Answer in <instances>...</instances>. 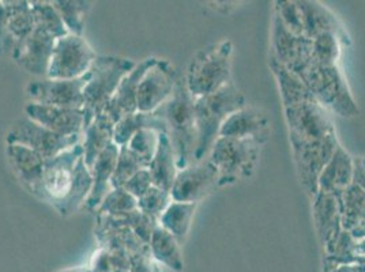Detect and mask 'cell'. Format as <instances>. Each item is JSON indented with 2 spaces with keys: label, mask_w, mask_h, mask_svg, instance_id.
I'll return each mask as SVG.
<instances>
[{
  "label": "cell",
  "mask_w": 365,
  "mask_h": 272,
  "mask_svg": "<svg viewBox=\"0 0 365 272\" xmlns=\"http://www.w3.org/2000/svg\"><path fill=\"white\" fill-rule=\"evenodd\" d=\"M14 41L9 33L7 28V13L4 3L0 1V56L9 52H13Z\"/></svg>",
  "instance_id": "7bdbcfd3"
},
{
  "label": "cell",
  "mask_w": 365,
  "mask_h": 272,
  "mask_svg": "<svg viewBox=\"0 0 365 272\" xmlns=\"http://www.w3.org/2000/svg\"><path fill=\"white\" fill-rule=\"evenodd\" d=\"M194 103L195 100L187 89L185 79L179 78L170 98L158 108L167 122V134L173 146L179 170L194 164L198 143Z\"/></svg>",
  "instance_id": "7a4b0ae2"
},
{
  "label": "cell",
  "mask_w": 365,
  "mask_h": 272,
  "mask_svg": "<svg viewBox=\"0 0 365 272\" xmlns=\"http://www.w3.org/2000/svg\"><path fill=\"white\" fill-rule=\"evenodd\" d=\"M88 80L89 73L76 79L44 78L33 80L26 86V97L31 104L83 109V89Z\"/></svg>",
  "instance_id": "8fae6325"
},
{
  "label": "cell",
  "mask_w": 365,
  "mask_h": 272,
  "mask_svg": "<svg viewBox=\"0 0 365 272\" xmlns=\"http://www.w3.org/2000/svg\"><path fill=\"white\" fill-rule=\"evenodd\" d=\"M158 134L160 132H155L153 130H140L127 143L128 149L137 155L146 167L150 165L153 157L157 150Z\"/></svg>",
  "instance_id": "74e56055"
},
{
  "label": "cell",
  "mask_w": 365,
  "mask_h": 272,
  "mask_svg": "<svg viewBox=\"0 0 365 272\" xmlns=\"http://www.w3.org/2000/svg\"><path fill=\"white\" fill-rule=\"evenodd\" d=\"M56 272H91L89 267H74V268H67V270H61Z\"/></svg>",
  "instance_id": "f6af8a7d"
},
{
  "label": "cell",
  "mask_w": 365,
  "mask_h": 272,
  "mask_svg": "<svg viewBox=\"0 0 365 272\" xmlns=\"http://www.w3.org/2000/svg\"><path fill=\"white\" fill-rule=\"evenodd\" d=\"M55 43L53 37L34 29L25 41L13 49L11 56L19 67L31 75L46 78Z\"/></svg>",
  "instance_id": "e0dca14e"
},
{
  "label": "cell",
  "mask_w": 365,
  "mask_h": 272,
  "mask_svg": "<svg viewBox=\"0 0 365 272\" xmlns=\"http://www.w3.org/2000/svg\"><path fill=\"white\" fill-rule=\"evenodd\" d=\"M215 187H218V172L207 158L178 172L170 197L173 202L198 204Z\"/></svg>",
  "instance_id": "4fadbf2b"
},
{
  "label": "cell",
  "mask_w": 365,
  "mask_h": 272,
  "mask_svg": "<svg viewBox=\"0 0 365 272\" xmlns=\"http://www.w3.org/2000/svg\"><path fill=\"white\" fill-rule=\"evenodd\" d=\"M245 105L243 93L235 86L233 82L221 90L195 100L194 108L198 143L194 155V164L209 157L215 140L220 137L222 124L232 113Z\"/></svg>",
  "instance_id": "3957f363"
},
{
  "label": "cell",
  "mask_w": 365,
  "mask_h": 272,
  "mask_svg": "<svg viewBox=\"0 0 365 272\" xmlns=\"http://www.w3.org/2000/svg\"><path fill=\"white\" fill-rule=\"evenodd\" d=\"M31 14L34 21V29L44 31L48 36L59 40L68 34L67 28L64 26L59 13L53 7L52 1H31Z\"/></svg>",
  "instance_id": "1f68e13d"
},
{
  "label": "cell",
  "mask_w": 365,
  "mask_h": 272,
  "mask_svg": "<svg viewBox=\"0 0 365 272\" xmlns=\"http://www.w3.org/2000/svg\"><path fill=\"white\" fill-rule=\"evenodd\" d=\"M142 169L148 167H145L137 155L128 149V146H119V157L110 180V188H123V185Z\"/></svg>",
  "instance_id": "e575fe53"
},
{
  "label": "cell",
  "mask_w": 365,
  "mask_h": 272,
  "mask_svg": "<svg viewBox=\"0 0 365 272\" xmlns=\"http://www.w3.org/2000/svg\"><path fill=\"white\" fill-rule=\"evenodd\" d=\"M113 132H115V122L108 117L107 115L101 113L91 125L83 131V140H82V149H83V159L86 167L91 170L100 154L110 146L113 142Z\"/></svg>",
  "instance_id": "d4e9b609"
},
{
  "label": "cell",
  "mask_w": 365,
  "mask_h": 272,
  "mask_svg": "<svg viewBox=\"0 0 365 272\" xmlns=\"http://www.w3.org/2000/svg\"><path fill=\"white\" fill-rule=\"evenodd\" d=\"M220 136L252 139L263 146L270 136V120L264 112L245 105L229 116L221 127Z\"/></svg>",
  "instance_id": "ac0fdd59"
},
{
  "label": "cell",
  "mask_w": 365,
  "mask_h": 272,
  "mask_svg": "<svg viewBox=\"0 0 365 272\" xmlns=\"http://www.w3.org/2000/svg\"><path fill=\"white\" fill-rule=\"evenodd\" d=\"M97 55L89 43L76 34H66L56 40L48 68L49 79H76L89 73Z\"/></svg>",
  "instance_id": "ba28073f"
},
{
  "label": "cell",
  "mask_w": 365,
  "mask_h": 272,
  "mask_svg": "<svg viewBox=\"0 0 365 272\" xmlns=\"http://www.w3.org/2000/svg\"><path fill=\"white\" fill-rule=\"evenodd\" d=\"M270 53L296 73L312 61V40L293 34L278 16H274L273 51Z\"/></svg>",
  "instance_id": "9a60e30c"
},
{
  "label": "cell",
  "mask_w": 365,
  "mask_h": 272,
  "mask_svg": "<svg viewBox=\"0 0 365 272\" xmlns=\"http://www.w3.org/2000/svg\"><path fill=\"white\" fill-rule=\"evenodd\" d=\"M339 55V36L335 33L326 31L312 40V59L322 66H336Z\"/></svg>",
  "instance_id": "8d00e7d4"
},
{
  "label": "cell",
  "mask_w": 365,
  "mask_h": 272,
  "mask_svg": "<svg viewBox=\"0 0 365 272\" xmlns=\"http://www.w3.org/2000/svg\"><path fill=\"white\" fill-rule=\"evenodd\" d=\"M232 43L224 40L203 49L192 59L184 79L194 100L213 94L232 83Z\"/></svg>",
  "instance_id": "5b68a950"
},
{
  "label": "cell",
  "mask_w": 365,
  "mask_h": 272,
  "mask_svg": "<svg viewBox=\"0 0 365 272\" xmlns=\"http://www.w3.org/2000/svg\"><path fill=\"white\" fill-rule=\"evenodd\" d=\"M178 71L170 61L157 59L142 78L138 89V112H154L170 98L178 83Z\"/></svg>",
  "instance_id": "7c38bea8"
},
{
  "label": "cell",
  "mask_w": 365,
  "mask_h": 272,
  "mask_svg": "<svg viewBox=\"0 0 365 272\" xmlns=\"http://www.w3.org/2000/svg\"><path fill=\"white\" fill-rule=\"evenodd\" d=\"M7 145H21L38 152L44 159H52L81 143V136H61L31 119H21L6 136Z\"/></svg>",
  "instance_id": "30bf717a"
},
{
  "label": "cell",
  "mask_w": 365,
  "mask_h": 272,
  "mask_svg": "<svg viewBox=\"0 0 365 272\" xmlns=\"http://www.w3.org/2000/svg\"><path fill=\"white\" fill-rule=\"evenodd\" d=\"M6 154L16 179L31 194L43 177L46 159L38 152L21 145H7Z\"/></svg>",
  "instance_id": "44dd1931"
},
{
  "label": "cell",
  "mask_w": 365,
  "mask_h": 272,
  "mask_svg": "<svg viewBox=\"0 0 365 272\" xmlns=\"http://www.w3.org/2000/svg\"><path fill=\"white\" fill-rule=\"evenodd\" d=\"M135 63L120 56H97L89 70V80L83 89V131L98 115L104 113L120 82L134 68Z\"/></svg>",
  "instance_id": "277c9868"
},
{
  "label": "cell",
  "mask_w": 365,
  "mask_h": 272,
  "mask_svg": "<svg viewBox=\"0 0 365 272\" xmlns=\"http://www.w3.org/2000/svg\"><path fill=\"white\" fill-rule=\"evenodd\" d=\"M354 176V164L349 154L341 146L335 150L327 165L322 170L318 180V192L334 194L349 188Z\"/></svg>",
  "instance_id": "7402d4cb"
},
{
  "label": "cell",
  "mask_w": 365,
  "mask_h": 272,
  "mask_svg": "<svg viewBox=\"0 0 365 272\" xmlns=\"http://www.w3.org/2000/svg\"><path fill=\"white\" fill-rule=\"evenodd\" d=\"M290 139L322 140L335 135L334 127L317 101L285 108Z\"/></svg>",
  "instance_id": "5bb4252c"
},
{
  "label": "cell",
  "mask_w": 365,
  "mask_h": 272,
  "mask_svg": "<svg viewBox=\"0 0 365 272\" xmlns=\"http://www.w3.org/2000/svg\"><path fill=\"white\" fill-rule=\"evenodd\" d=\"M170 203H172L170 192L153 185L143 197L138 199V210L152 218L160 219V216L167 210Z\"/></svg>",
  "instance_id": "f35d334b"
},
{
  "label": "cell",
  "mask_w": 365,
  "mask_h": 272,
  "mask_svg": "<svg viewBox=\"0 0 365 272\" xmlns=\"http://www.w3.org/2000/svg\"><path fill=\"white\" fill-rule=\"evenodd\" d=\"M140 130H153L155 132L167 134V122L160 109L154 112H134L131 115L124 116L122 120L118 121L115 125L113 142L118 146H124L130 142V139Z\"/></svg>",
  "instance_id": "484cf974"
},
{
  "label": "cell",
  "mask_w": 365,
  "mask_h": 272,
  "mask_svg": "<svg viewBox=\"0 0 365 272\" xmlns=\"http://www.w3.org/2000/svg\"><path fill=\"white\" fill-rule=\"evenodd\" d=\"M89 268L91 272H130L131 257L124 249L100 248L93 253Z\"/></svg>",
  "instance_id": "836d02e7"
},
{
  "label": "cell",
  "mask_w": 365,
  "mask_h": 272,
  "mask_svg": "<svg viewBox=\"0 0 365 272\" xmlns=\"http://www.w3.org/2000/svg\"><path fill=\"white\" fill-rule=\"evenodd\" d=\"M157 59L158 58L152 56L139 61L135 68L120 82L115 95L112 97L110 103L104 110V115H107L108 117L115 122V125L118 121L122 120L124 116L137 112L139 83L143 75L146 74V71L152 67Z\"/></svg>",
  "instance_id": "d6986e66"
},
{
  "label": "cell",
  "mask_w": 365,
  "mask_h": 272,
  "mask_svg": "<svg viewBox=\"0 0 365 272\" xmlns=\"http://www.w3.org/2000/svg\"><path fill=\"white\" fill-rule=\"evenodd\" d=\"M53 7L59 13L64 26L68 33L82 36L85 29V18L91 10V1L82 0H55L52 1Z\"/></svg>",
  "instance_id": "d6a6232c"
},
{
  "label": "cell",
  "mask_w": 365,
  "mask_h": 272,
  "mask_svg": "<svg viewBox=\"0 0 365 272\" xmlns=\"http://www.w3.org/2000/svg\"><path fill=\"white\" fill-rule=\"evenodd\" d=\"M130 272H161L158 263L154 261L150 252L131 257V271Z\"/></svg>",
  "instance_id": "ee69618b"
},
{
  "label": "cell",
  "mask_w": 365,
  "mask_h": 272,
  "mask_svg": "<svg viewBox=\"0 0 365 272\" xmlns=\"http://www.w3.org/2000/svg\"><path fill=\"white\" fill-rule=\"evenodd\" d=\"M25 113L28 119L36 121L58 135L82 136L83 134V109H67L29 103L25 106Z\"/></svg>",
  "instance_id": "2e32d148"
},
{
  "label": "cell",
  "mask_w": 365,
  "mask_h": 272,
  "mask_svg": "<svg viewBox=\"0 0 365 272\" xmlns=\"http://www.w3.org/2000/svg\"><path fill=\"white\" fill-rule=\"evenodd\" d=\"M290 143L302 185L309 195L317 197L320 173L339 146L336 136H329L322 140L290 139Z\"/></svg>",
  "instance_id": "9c48e42d"
},
{
  "label": "cell",
  "mask_w": 365,
  "mask_h": 272,
  "mask_svg": "<svg viewBox=\"0 0 365 272\" xmlns=\"http://www.w3.org/2000/svg\"><path fill=\"white\" fill-rule=\"evenodd\" d=\"M3 3L7 13V28L16 48L18 44L25 41L34 31L31 1L10 0Z\"/></svg>",
  "instance_id": "4dcf8cb0"
},
{
  "label": "cell",
  "mask_w": 365,
  "mask_h": 272,
  "mask_svg": "<svg viewBox=\"0 0 365 272\" xmlns=\"http://www.w3.org/2000/svg\"><path fill=\"white\" fill-rule=\"evenodd\" d=\"M296 74L303 79L319 105L331 109L341 117L359 115V108L338 66H322L312 59Z\"/></svg>",
  "instance_id": "8992f818"
},
{
  "label": "cell",
  "mask_w": 365,
  "mask_h": 272,
  "mask_svg": "<svg viewBox=\"0 0 365 272\" xmlns=\"http://www.w3.org/2000/svg\"><path fill=\"white\" fill-rule=\"evenodd\" d=\"M127 222L130 229L135 233L138 239L142 242H145L146 245H149L150 239H152L153 231L155 226L158 225V219L152 218L146 214H143L139 210L130 212L128 215H125Z\"/></svg>",
  "instance_id": "60d3db41"
},
{
  "label": "cell",
  "mask_w": 365,
  "mask_h": 272,
  "mask_svg": "<svg viewBox=\"0 0 365 272\" xmlns=\"http://www.w3.org/2000/svg\"><path fill=\"white\" fill-rule=\"evenodd\" d=\"M297 6L302 13L304 36L307 38L314 40L326 31L335 33L336 36L342 34V29L339 28L336 18L330 13V10H327L318 1H297Z\"/></svg>",
  "instance_id": "4316f807"
},
{
  "label": "cell",
  "mask_w": 365,
  "mask_h": 272,
  "mask_svg": "<svg viewBox=\"0 0 365 272\" xmlns=\"http://www.w3.org/2000/svg\"><path fill=\"white\" fill-rule=\"evenodd\" d=\"M269 67L272 68L274 76L277 79L285 108L315 101L314 95L305 86L303 79L287 66L277 61L272 53L269 56Z\"/></svg>",
  "instance_id": "cb8c5ba5"
},
{
  "label": "cell",
  "mask_w": 365,
  "mask_h": 272,
  "mask_svg": "<svg viewBox=\"0 0 365 272\" xmlns=\"http://www.w3.org/2000/svg\"><path fill=\"white\" fill-rule=\"evenodd\" d=\"M195 210L197 203H182L172 200L167 210L160 216L158 225L164 227L182 245L190 233Z\"/></svg>",
  "instance_id": "f1b7e54d"
},
{
  "label": "cell",
  "mask_w": 365,
  "mask_h": 272,
  "mask_svg": "<svg viewBox=\"0 0 365 272\" xmlns=\"http://www.w3.org/2000/svg\"><path fill=\"white\" fill-rule=\"evenodd\" d=\"M338 197L334 194L318 192L315 197V218L319 229L322 241L327 245L338 237Z\"/></svg>",
  "instance_id": "f546056e"
},
{
  "label": "cell",
  "mask_w": 365,
  "mask_h": 272,
  "mask_svg": "<svg viewBox=\"0 0 365 272\" xmlns=\"http://www.w3.org/2000/svg\"><path fill=\"white\" fill-rule=\"evenodd\" d=\"M138 210V200L123 188L110 189L101 206L97 209V214H106L110 216H125L130 212Z\"/></svg>",
  "instance_id": "d590c367"
},
{
  "label": "cell",
  "mask_w": 365,
  "mask_h": 272,
  "mask_svg": "<svg viewBox=\"0 0 365 272\" xmlns=\"http://www.w3.org/2000/svg\"><path fill=\"white\" fill-rule=\"evenodd\" d=\"M152 187V176L149 169H142L123 185V189L138 200L139 197H143Z\"/></svg>",
  "instance_id": "b9f144b4"
},
{
  "label": "cell",
  "mask_w": 365,
  "mask_h": 272,
  "mask_svg": "<svg viewBox=\"0 0 365 272\" xmlns=\"http://www.w3.org/2000/svg\"><path fill=\"white\" fill-rule=\"evenodd\" d=\"M363 165H364V167H365V159H364V162H363Z\"/></svg>",
  "instance_id": "bcb514c9"
},
{
  "label": "cell",
  "mask_w": 365,
  "mask_h": 272,
  "mask_svg": "<svg viewBox=\"0 0 365 272\" xmlns=\"http://www.w3.org/2000/svg\"><path fill=\"white\" fill-rule=\"evenodd\" d=\"M93 185L91 170L83 159L82 145L46 159L43 177L31 195L51 204L61 216L82 209Z\"/></svg>",
  "instance_id": "6da1fadb"
},
{
  "label": "cell",
  "mask_w": 365,
  "mask_h": 272,
  "mask_svg": "<svg viewBox=\"0 0 365 272\" xmlns=\"http://www.w3.org/2000/svg\"><path fill=\"white\" fill-rule=\"evenodd\" d=\"M148 169L152 176L153 185L170 192L179 169L173 146L165 132L158 134V146Z\"/></svg>",
  "instance_id": "603a6c76"
},
{
  "label": "cell",
  "mask_w": 365,
  "mask_h": 272,
  "mask_svg": "<svg viewBox=\"0 0 365 272\" xmlns=\"http://www.w3.org/2000/svg\"><path fill=\"white\" fill-rule=\"evenodd\" d=\"M262 145L252 139L220 136L209 152V161L218 172V187L252 176Z\"/></svg>",
  "instance_id": "52a82bcc"
},
{
  "label": "cell",
  "mask_w": 365,
  "mask_h": 272,
  "mask_svg": "<svg viewBox=\"0 0 365 272\" xmlns=\"http://www.w3.org/2000/svg\"><path fill=\"white\" fill-rule=\"evenodd\" d=\"M275 16L281 19L288 31L297 36H304V28L302 21V13L299 10L297 1H277ZM305 37V36H304Z\"/></svg>",
  "instance_id": "ab89813d"
},
{
  "label": "cell",
  "mask_w": 365,
  "mask_h": 272,
  "mask_svg": "<svg viewBox=\"0 0 365 272\" xmlns=\"http://www.w3.org/2000/svg\"><path fill=\"white\" fill-rule=\"evenodd\" d=\"M149 249L155 263L163 264L172 271L182 272L184 270L180 244L164 227L155 226L149 242Z\"/></svg>",
  "instance_id": "83f0119b"
},
{
  "label": "cell",
  "mask_w": 365,
  "mask_h": 272,
  "mask_svg": "<svg viewBox=\"0 0 365 272\" xmlns=\"http://www.w3.org/2000/svg\"><path fill=\"white\" fill-rule=\"evenodd\" d=\"M119 157V146L112 143L104 152L100 154L94 165L91 167V173L93 179L91 194L85 200L82 210L93 212L101 206L103 200L110 192V180L115 172V167Z\"/></svg>",
  "instance_id": "ffe728a7"
}]
</instances>
